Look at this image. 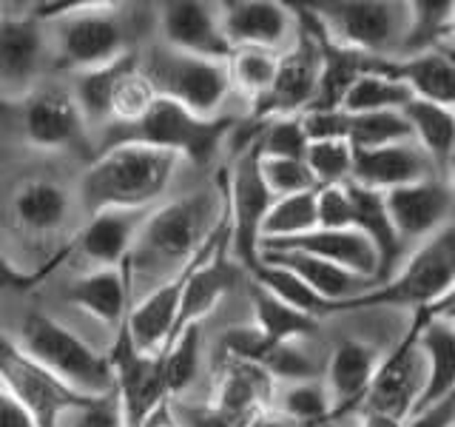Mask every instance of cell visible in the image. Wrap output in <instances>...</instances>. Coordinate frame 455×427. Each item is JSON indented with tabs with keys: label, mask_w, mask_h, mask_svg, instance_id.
Segmentation results:
<instances>
[{
	"label": "cell",
	"mask_w": 455,
	"mask_h": 427,
	"mask_svg": "<svg viewBox=\"0 0 455 427\" xmlns=\"http://www.w3.org/2000/svg\"><path fill=\"white\" fill-rule=\"evenodd\" d=\"M60 427H125V422H123L117 396L108 393V396L89 399V402L68 410Z\"/></svg>",
	"instance_id": "obj_46"
},
{
	"label": "cell",
	"mask_w": 455,
	"mask_h": 427,
	"mask_svg": "<svg viewBox=\"0 0 455 427\" xmlns=\"http://www.w3.org/2000/svg\"><path fill=\"white\" fill-rule=\"evenodd\" d=\"M307 134L302 128V117H276L262 125L256 137L259 157H274V160H305L307 151Z\"/></svg>",
	"instance_id": "obj_43"
},
{
	"label": "cell",
	"mask_w": 455,
	"mask_h": 427,
	"mask_svg": "<svg viewBox=\"0 0 455 427\" xmlns=\"http://www.w3.org/2000/svg\"><path fill=\"white\" fill-rule=\"evenodd\" d=\"M407 140H410V128L402 117V111L347 114V142L353 151H370Z\"/></svg>",
	"instance_id": "obj_37"
},
{
	"label": "cell",
	"mask_w": 455,
	"mask_h": 427,
	"mask_svg": "<svg viewBox=\"0 0 455 427\" xmlns=\"http://www.w3.org/2000/svg\"><path fill=\"white\" fill-rule=\"evenodd\" d=\"M452 0H419V4H407V26L402 35V46L395 57H410L421 52H435L441 43L452 35Z\"/></svg>",
	"instance_id": "obj_32"
},
{
	"label": "cell",
	"mask_w": 455,
	"mask_h": 427,
	"mask_svg": "<svg viewBox=\"0 0 455 427\" xmlns=\"http://www.w3.org/2000/svg\"><path fill=\"white\" fill-rule=\"evenodd\" d=\"M54 26V60L75 68L89 71L106 66L125 54V26L117 18L111 4H85L71 12L68 18L52 23Z\"/></svg>",
	"instance_id": "obj_9"
},
{
	"label": "cell",
	"mask_w": 455,
	"mask_h": 427,
	"mask_svg": "<svg viewBox=\"0 0 455 427\" xmlns=\"http://www.w3.org/2000/svg\"><path fill=\"white\" fill-rule=\"evenodd\" d=\"M282 416H288L291 422L302 424H316L333 416V402L327 393L324 382L305 379V382H284V388L279 393V402L274 405Z\"/></svg>",
	"instance_id": "obj_38"
},
{
	"label": "cell",
	"mask_w": 455,
	"mask_h": 427,
	"mask_svg": "<svg viewBox=\"0 0 455 427\" xmlns=\"http://www.w3.org/2000/svg\"><path fill=\"white\" fill-rule=\"evenodd\" d=\"M355 427H404V422L384 416V413H376V410H359V424Z\"/></svg>",
	"instance_id": "obj_52"
},
{
	"label": "cell",
	"mask_w": 455,
	"mask_h": 427,
	"mask_svg": "<svg viewBox=\"0 0 455 427\" xmlns=\"http://www.w3.org/2000/svg\"><path fill=\"white\" fill-rule=\"evenodd\" d=\"M154 103H156L154 85L148 83L146 75H142V68L134 66L132 71H125V75L120 77L117 89H114V94H111V125L137 123Z\"/></svg>",
	"instance_id": "obj_42"
},
{
	"label": "cell",
	"mask_w": 455,
	"mask_h": 427,
	"mask_svg": "<svg viewBox=\"0 0 455 427\" xmlns=\"http://www.w3.org/2000/svg\"><path fill=\"white\" fill-rule=\"evenodd\" d=\"M68 197L57 182L26 180L12 194V220L26 234H54L68 220Z\"/></svg>",
	"instance_id": "obj_28"
},
{
	"label": "cell",
	"mask_w": 455,
	"mask_h": 427,
	"mask_svg": "<svg viewBox=\"0 0 455 427\" xmlns=\"http://www.w3.org/2000/svg\"><path fill=\"white\" fill-rule=\"evenodd\" d=\"M66 299L77 305L97 322L108 327L123 325L128 317V308L134 302V282H132V262H120L114 268H97L68 285Z\"/></svg>",
	"instance_id": "obj_23"
},
{
	"label": "cell",
	"mask_w": 455,
	"mask_h": 427,
	"mask_svg": "<svg viewBox=\"0 0 455 427\" xmlns=\"http://www.w3.org/2000/svg\"><path fill=\"white\" fill-rule=\"evenodd\" d=\"M0 427H37L28 410L0 384Z\"/></svg>",
	"instance_id": "obj_50"
},
{
	"label": "cell",
	"mask_w": 455,
	"mask_h": 427,
	"mask_svg": "<svg viewBox=\"0 0 455 427\" xmlns=\"http://www.w3.org/2000/svg\"><path fill=\"white\" fill-rule=\"evenodd\" d=\"M140 427H180L177 422H174V416H171V407H168V402H163L160 407H156L151 416L142 422Z\"/></svg>",
	"instance_id": "obj_53"
},
{
	"label": "cell",
	"mask_w": 455,
	"mask_h": 427,
	"mask_svg": "<svg viewBox=\"0 0 455 427\" xmlns=\"http://www.w3.org/2000/svg\"><path fill=\"white\" fill-rule=\"evenodd\" d=\"M63 256H66V251H63V254H57L46 268H40V270H26V268H20V265H14V262L9 260V256H6L4 251H0V294H23V291H32L40 279H46V277L52 274V270L63 262Z\"/></svg>",
	"instance_id": "obj_48"
},
{
	"label": "cell",
	"mask_w": 455,
	"mask_h": 427,
	"mask_svg": "<svg viewBox=\"0 0 455 427\" xmlns=\"http://www.w3.org/2000/svg\"><path fill=\"white\" fill-rule=\"evenodd\" d=\"M222 197H225L228 237H231V260L239 268H251L259 260V228L270 203H274L259 171L256 140L236 157Z\"/></svg>",
	"instance_id": "obj_8"
},
{
	"label": "cell",
	"mask_w": 455,
	"mask_h": 427,
	"mask_svg": "<svg viewBox=\"0 0 455 427\" xmlns=\"http://www.w3.org/2000/svg\"><path fill=\"white\" fill-rule=\"evenodd\" d=\"M20 348L49 374L80 396H108L114 393V379L106 353H97L89 342H83L66 325L46 317L28 313L20 325Z\"/></svg>",
	"instance_id": "obj_5"
},
{
	"label": "cell",
	"mask_w": 455,
	"mask_h": 427,
	"mask_svg": "<svg viewBox=\"0 0 455 427\" xmlns=\"http://www.w3.org/2000/svg\"><path fill=\"white\" fill-rule=\"evenodd\" d=\"M163 356V379L168 399H177L188 384L196 379L199 370V327L180 334L171 345L160 353Z\"/></svg>",
	"instance_id": "obj_40"
},
{
	"label": "cell",
	"mask_w": 455,
	"mask_h": 427,
	"mask_svg": "<svg viewBox=\"0 0 455 427\" xmlns=\"http://www.w3.org/2000/svg\"><path fill=\"white\" fill-rule=\"evenodd\" d=\"M222 356L231 359L256 365L274 382H305L316 379V367L307 359V353L299 345H282V342H270L256 327H234L220 342Z\"/></svg>",
	"instance_id": "obj_21"
},
{
	"label": "cell",
	"mask_w": 455,
	"mask_h": 427,
	"mask_svg": "<svg viewBox=\"0 0 455 427\" xmlns=\"http://www.w3.org/2000/svg\"><path fill=\"white\" fill-rule=\"evenodd\" d=\"M180 157L134 142L108 146L80 177V203L89 214L108 208H154L180 168Z\"/></svg>",
	"instance_id": "obj_2"
},
{
	"label": "cell",
	"mask_w": 455,
	"mask_h": 427,
	"mask_svg": "<svg viewBox=\"0 0 455 427\" xmlns=\"http://www.w3.org/2000/svg\"><path fill=\"white\" fill-rule=\"evenodd\" d=\"M236 427H299V424L291 422L288 416H282V413L274 405H270V407H262V410L251 413V416L242 419Z\"/></svg>",
	"instance_id": "obj_51"
},
{
	"label": "cell",
	"mask_w": 455,
	"mask_h": 427,
	"mask_svg": "<svg viewBox=\"0 0 455 427\" xmlns=\"http://www.w3.org/2000/svg\"><path fill=\"white\" fill-rule=\"evenodd\" d=\"M316 228L322 231H350L353 228V203L347 182L316 189Z\"/></svg>",
	"instance_id": "obj_45"
},
{
	"label": "cell",
	"mask_w": 455,
	"mask_h": 427,
	"mask_svg": "<svg viewBox=\"0 0 455 427\" xmlns=\"http://www.w3.org/2000/svg\"><path fill=\"white\" fill-rule=\"evenodd\" d=\"M140 66L137 52H125L117 60H111L106 66H97L89 71H77L75 89H71V100L80 111V117L85 128H106L111 125V94L117 89L120 77L125 71H132Z\"/></svg>",
	"instance_id": "obj_29"
},
{
	"label": "cell",
	"mask_w": 455,
	"mask_h": 427,
	"mask_svg": "<svg viewBox=\"0 0 455 427\" xmlns=\"http://www.w3.org/2000/svg\"><path fill=\"white\" fill-rule=\"evenodd\" d=\"M412 100L407 85L381 75L370 63V71L355 80L341 97V111L347 114H373V111H402Z\"/></svg>",
	"instance_id": "obj_35"
},
{
	"label": "cell",
	"mask_w": 455,
	"mask_h": 427,
	"mask_svg": "<svg viewBox=\"0 0 455 427\" xmlns=\"http://www.w3.org/2000/svg\"><path fill=\"white\" fill-rule=\"evenodd\" d=\"M0 384L28 410L37 427H60L68 410L89 402V396L68 391L49 370H43L20 348V342L4 331H0Z\"/></svg>",
	"instance_id": "obj_10"
},
{
	"label": "cell",
	"mask_w": 455,
	"mask_h": 427,
	"mask_svg": "<svg viewBox=\"0 0 455 427\" xmlns=\"http://www.w3.org/2000/svg\"><path fill=\"white\" fill-rule=\"evenodd\" d=\"M305 165L316 189L324 185H345L353 177V149L345 140L310 142L305 151Z\"/></svg>",
	"instance_id": "obj_41"
},
{
	"label": "cell",
	"mask_w": 455,
	"mask_h": 427,
	"mask_svg": "<svg viewBox=\"0 0 455 427\" xmlns=\"http://www.w3.org/2000/svg\"><path fill=\"white\" fill-rule=\"evenodd\" d=\"M151 208H108L92 214L83 231L68 242L66 254H77L97 262V268H114L128 260L142 222Z\"/></svg>",
	"instance_id": "obj_19"
},
{
	"label": "cell",
	"mask_w": 455,
	"mask_h": 427,
	"mask_svg": "<svg viewBox=\"0 0 455 427\" xmlns=\"http://www.w3.org/2000/svg\"><path fill=\"white\" fill-rule=\"evenodd\" d=\"M333 43L370 57H395L407 26V4L331 0L302 6Z\"/></svg>",
	"instance_id": "obj_7"
},
{
	"label": "cell",
	"mask_w": 455,
	"mask_h": 427,
	"mask_svg": "<svg viewBox=\"0 0 455 427\" xmlns=\"http://www.w3.org/2000/svg\"><path fill=\"white\" fill-rule=\"evenodd\" d=\"M46 35L32 14H0V103L32 97L46 68Z\"/></svg>",
	"instance_id": "obj_14"
},
{
	"label": "cell",
	"mask_w": 455,
	"mask_h": 427,
	"mask_svg": "<svg viewBox=\"0 0 455 427\" xmlns=\"http://www.w3.org/2000/svg\"><path fill=\"white\" fill-rule=\"evenodd\" d=\"M160 26L165 40L163 46L174 52L205 57V60H228L234 54L222 35L217 4H203V0L163 4Z\"/></svg>",
	"instance_id": "obj_17"
},
{
	"label": "cell",
	"mask_w": 455,
	"mask_h": 427,
	"mask_svg": "<svg viewBox=\"0 0 455 427\" xmlns=\"http://www.w3.org/2000/svg\"><path fill=\"white\" fill-rule=\"evenodd\" d=\"M379 362H381L379 350L373 345H367V342L362 339L339 342L336 350L331 353V362H327V379H324V388L333 402V416L362 405L370 382H373L379 370Z\"/></svg>",
	"instance_id": "obj_25"
},
{
	"label": "cell",
	"mask_w": 455,
	"mask_h": 427,
	"mask_svg": "<svg viewBox=\"0 0 455 427\" xmlns=\"http://www.w3.org/2000/svg\"><path fill=\"white\" fill-rule=\"evenodd\" d=\"M404 427H455V396L444 399L427 410L412 413Z\"/></svg>",
	"instance_id": "obj_49"
},
{
	"label": "cell",
	"mask_w": 455,
	"mask_h": 427,
	"mask_svg": "<svg viewBox=\"0 0 455 427\" xmlns=\"http://www.w3.org/2000/svg\"><path fill=\"white\" fill-rule=\"evenodd\" d=\"M259 171H262V180L274 199L316 191V182H313L305 160H274V157H259Z\"/></svg>",
	"instance_id": "obj_44"
},
{
	"label": "cell",
	"mask_w": 455,
	"mask_h": 427,
	"mask_svg": "<svg viewBox=\"0 0 455 427\" xmlns=\"http://www.w3.org/2000/svg\"><path fill=\"white\" fill-rule=\"evenodd\" d=\"M350 203H353V231H359L379 256V282L387 277V270L402 256V242H398L387 205H384V194L362 189V185L347 182Z\"/></svg>",
	"instance_id": "obj_31"
},
{
	"label": "cell",
	"mask_w": 455,
	"mask_h": 427,
	"mask_svg": "<svg viewBox=\"0 0 455 427\" xmlns=\"http://www.w3.org/2000/svg\"><path fill=\"white\" fill-rule=\"evenodd\" d=\"M373 68L407 85L412 100L452 106L455 103V63L450 49L421 52L410 57H376Z\"/></svg>",
	"instance_id": "obj_22"
},
{
	"label": "cell",
	"mask_w": 455,
	"mask_h": 427,
	"mask_svg": "<svg viewBox=\"0 0 455 427\" xmlns=\"http://www.w3.org/2000/svg\"><path fill=\"white\" fill-rule=\"evenodd\" d=\"M248 270L253 277V285H259L262 291H267L274 299H279V302H284L293 310H302V313H307V317H316V319L324 317L327 305L296 274H291L288 268L256 260Z\"/></svg>",
	"instance_id": "obj_36"
},
{
	"label": "cell",
	"mask_w": 455,
	"mask_h": 427,
	"mask_svg": "<svg viewBox=\"0 0 455 427\" xmlns=\"http://www.w3.org/2000/svg\"><path fill=\"white\" fill-rule=\"evenodd\" d=\"M225 217V197L217 191H196L191 197L174 199L160 208H151L142 222L128 254L132 282L148 279L160 270H177L205 246V239L217 231Z\"/></svg>",
	"instance_id": "obj_1"
},
{
	"label": "cell",
	"mask_w": 455,
	"mask_h": 427,
	"mask_svg": "<svg viewBox=\"0 0 455 427\" xmlns=\"http://www.w3.org/2000/svg\"><path fill=\"white\" fill-rule=\"evenodd\" d=\"M313 194H316V191L276 197L274 203H270L265 220H262L259 246L310 234L313 228H316V197H313Z\"/></svg>",
	"instance_id": "obj_34"
},
{
	"label": "cell",
	"mask_w": 455,
	"mask_h": 427,
	"mask_svg": "<svg viewBox=\"0 0 455 427\" xmlns=\"http://www.w3.org/2000/svg\"><path fill=\"white\" fill-rule=\"evenodd\" d=\"M452 282H455V237H452V225H447L444 231L424 239L421 248L393 277H384L381 282H373L362 294L331 305L327 313L370 310V308H410V310L433 308L441 302H450Z\"/></svg>",
	"instance_id": "obj_3"
},
{
	"label": "cell",
	"mask_w": 455,
	"mask_h": 427,
	"mask_svg": "<svg viewBox=\"0 0 455 427\" xmlns=\"http://www.w3.org/2000/svg\"><path fill=\"white\" fill-rule=\"evenodd\" d=\"M140 68L154 85L156 97L171 100L199 117H217L234 89L228 60H205L168 46L151 49L146 60L140 57Z\"/></svg>",
	"instance_id": "obj_6"
},
{
	"label": "cell",
	"mask_w": 455,
	"mask_h": 427,
	"mask_svg": "<svg viewBox=\"0 0 455 427\" xmlns=\"http://www.w3.org/2000/svg\"><path fill=\"white\" fill-rule=\"evenodd\" d=\"M259 248H293V251H305L310 256H319V260L331 262L347 274L359 277L364 282H379V256L373 246L359 234V231H322V228H313L310 234H302L296 239H284V242H267Z\"/></svg>",
	"instance_id": "obj_24"
},
{
	"label": "cell",
	"mask_w": 455,
	"mask_h": 427,
	"mask_svg": "<svg viewBox=\"0 0 455 427\" xmlns=\"http://www.w3.org/2000/svg\"><path fill=\"white\" fill-rule=\"evenodd\" d=\"M398 242H424L444 231L452 214V185L447 177H430L384 194Z\"/></svg>",
	"instance_id": "obj_15"
},
{
	"label": "cell",
	"mask_w": 455,
	"mask_h": 427,
	"mask_svg": "<svg viewBox=\"0 0 455 427\" xmlns=\"http://www.w3.org/2000/svg\"><path fill=\"white\" fill-rule=\"evenodd\" d=\"M85 128L75 100L66 92H35L23 106V137L28 146L40 151H66L80 149L85 142Z\"/></svg>",
	"instance_id": "obj_18"
},
{
	"label": "cell",
	"mask_w": 455,
	"mask_h": 427,
	"mask_svg": "<svg viewBox=\"0 0 455 427\" xmlns=\"http://www.w3.org/2000/svg\"><path fill=\"white\" fill-rule=\"evenodd\" d=\"M106 359L111 367L114 396L120 402L123 422L125 427H140L156 407L168 402V391L163 379V356L140 350L123 319Z\"/></svg>",
	"instance_id": "obj_12"
},
{
	"label": "cell",
	"mask_w": 455,
	"mask_h": 427,
	"mask_svg": "<svg viewBox=\"0 0 455 427\" xmlns=\"http://www.w3.org/2000/svg\"><path fill=\"white\" fill-rule=\"evenodd\" d=\"M296 20H302L296 43H291L276 57L274 83H270V89L265 92L259 103H253V117H259L265 123L276 117L305 114L319 92V68H322L319 43L310 23L302 18V12H296Z\"/></svg>",
	"instance_id": "obj_11"
},
{
	"label": "cell",
	"mask_w": 455,
	"mask_h": 427,
	"mask_svg": "<svg viewBox=\"0 0 455 427\" xmlns=\"http://www.w3.org/2000/svg\"><path fill=\"white\" fill-rule=\"evenodd\" d=\"M231 117H199V114L185 111L182 106L160 100L142 114L132 125H111L106 128L103 146H120V142H134V146H148L156 151L177 154L180 160L194 165H208L213 154L220 151L222 140L231 134Z\"/></svg>",
	"instance_id": "obj_4"
},
{
	"label": "cell",
	"mask_w": 455,
	"mask_h": 427,
	"mask_svg": "<svg viewBox=\"0 0 455 427\" xmlns=\"http://www.w3.org/2000/svg\"><path fill=\"white\" fill-rule=\"evenodd\" d=\"M274 396H276V382L270 379L265 370L248 362L231 359V356H222L213 405L225 410L236 424L242 419H248L251 413L274 405Z\"/></svg>",
	"instance_id": "obj_27"
},
{
	"label": "cell",
	"mask_w": 455,
	"mask_h": 427,
	"mask_svg": "<svg viewBox=\"0 0 455 427\" xmlns=\"http://www.w3.org/2000/svg\"><path fill=\"white\" fill-rule=\"evenodd\" d=\"M171 416L180 427H236V422L220 410L213 402H180V399H168Z\"/></svg>",
	"instance_id": "obj_47"
},
{
	"label": "cell",
	"mask_w": 455,
	"mask_h": 427,
	"mask_svg": "<svg viewBox=\"0 0 455 427\" xmlns=\"http://www.w3.org/2000/svg\"><path fill=\"white\" fill-rule=\"evenodd\" d=\"M259 260L288 268L291 274H296L299 279H302L327 308L336 305V302H345V299H350L355 294H362L364 288H370V282L353 277V274H347V270H341V268H336L331 262L319 260V256H310L305 251L259 248ZM327 308H324V313H327Z\"/></svg>",
	"instance_id": "obj_26"
},
{
	"label": "cell",
	"mask_w": 455,
	"mask_h": 427,
	"mask_svg": "<svg viewBox=\"0 0 455 427\" xmlns=\"http://www.w3.org/2000/svg\"><path fill=\"white\" fill-rule=\"evenodd\" d=\"M421 310H416V322L412 331L398 342V345L387 353V359L379 362V370L370 388L362 399L359 410H376L384 416H393L398 422H407L416 410V402L424 388V359L419 350V325H421Z\"/></svg>",
	"instance_id": "obj_13"
},
{
	"label": "cell",
	"mask_w": 455,
	"mask_h": 427,
	"mask_svg": "<svg viewBox=\"0 0 455 427\" xmlns=\"http://www.w3.org/2000/svg\"><path fill=\"white\" fill-rule=\"evenodd\" d=\"M251 302H253V325L262 336L282 345H299L305 336H310L319 327L316 317H307L302 310H293L279 299H274L259 285H251Z\"/></svg>",
	"instance_id": "obj_33"
},
{
	"label": "cell",
	"mask_w": 455,
	"mask_h": 427,
	"mask_svg": "<svg viewBox=\"0 0 455 427\" xmlns=\"http://www.w3.org/2000/svg\"><path fill=\"white\" fill-rule=\"evenodd\" d=\"M276 57L274 52L262 49H236L228 57V71H231V85L239 89L253 103H259L265 92L270 89L276 75Z\"/></svg>",
	"instance_id": "obj_39"
},
{
	"label": "cell",
	"mask_w": 455,
	"mask_h": 427,
	"mask_svg": "<svg viewBox=\"0 0 455 427\" xmlns=\"http://www.w3.org/2000/svg\"><path fill=\"white\" fill-rule=\"evenodd\" d=\"M430 177H438V171L412 140L370 151H353L350 182L362 185V189L387 194L393 189H402V185H412Z\"/></svg>",
	"instance_id": "obj_20"
},
{
	"label": "cell",
	"mask_w": 455,
	"mask_h": 427,
	"mask_svg": "<svg viewBox=\"0 0 455 427\" xmlns=\"http://www.w3.org/2000/svg\"><path fill=\"white\" fill-rule=\"evenodd\" d=\"M217 12L231 52L262 49L282 54L296 32V12L276 0H231L217 4Z\"/></svg>",
	"instance_id": "obj_16"
},
{
	"label": "cell",
	"mask_w": 455,
	"mask_h": 427,
	"mask_svg": "<svg viewBox=\"0 0 455 427\" xmlns=\"http://www.w3.org/2000/svg\"><path fill=\"white\" fill-rule=\"evenodd\" d=\"M402 117L410 128V140L427 154L435 171H450L455 151V117L452 106L427 103V100H410L402 109Z\"/></svg>",
	"instance_id": "obj_30"
}]
</instances>
